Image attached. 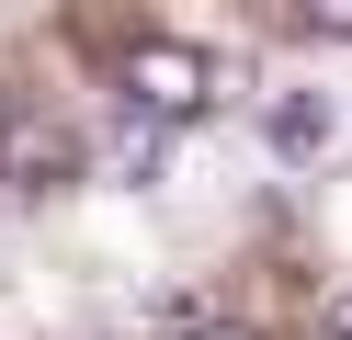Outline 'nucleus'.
Segmentation results:
<instances>
[{"instance_id":"obj_4","label":"nucleus","mask_w":352,"mask_h":340,"mask_svg":"<svg viewBox=\"0 0 352 340\" xmlns=\"http://www.w3.org/2000/svg\"><path fill=\"white\" fill-rule=\"evenodd\" d=\"M114 170H125V181H160V125H148V113H137V125H125V148H114Z\"/></svg>"},{"instance_id":"obj_5","label":"nucleus","mask_w":352,"mask_h":340,"mask_svg":"<svg viewBox=\"0 0 352 340\" xmlns=\"http://www.w3.org/2000/svg\"><path fill=\"white\" fill-rule=\"evenodd\" d=\"M307 23L318 34H352V0H307Z\"/></svg>"},{"instance_id":"obj_7","label":"nucleus","mask_w":352,"mask_h":340,"mask_svg":"<svg viewBox=\"0 0 352 340\" xmlns=\"http://www.w3.org/2000/svg\"><path fill=\"white\" fill-rule=\"evenodd\" d=\"M329 329H341V340H352V295H341V306H329Z\"/></svg>"},{"instance_id":"obj_3","label":"nucleus","mask_w":352,"mask_h":340,"mask_svg":"<svg viewBox=\"0 0 352 340\" xmlns=\"http://www.w3.org/2000/svg\"><path fill=\"white\" fill-rule=\"evenodd\" d=\"M329 125H341V113H329V91H273V102H261L273 159H318V148H329Z\"/></svg>"},{"instance_id":"obj_2","label":"nucleus","mask_w":352,"mask_h":340,"mask_svg":"<svg viewBox=\"0 0 352 340\" xmlns=\"http://www.w3.org/2000/svg\"><path fill=\"white\" fill-rule=\"evenodd\" d=\"M0 181L12 193H69L80 181V136L46 113H0Z\"/></svg>"},{"instance_id":"obj_6","label":"nucleus","mask_w":352,"mask_h":340,"mask_svg":"<svg viewBox=\"0 0 352 340\" xmlns=\"http://www.w3.org/2000/svg\"><path fill=\"white\" fill-rule=\"evenodd\" d=\"M182 340H250V329H228V317H205V329H182Z\"/></svg>"},{"instance_id":"obj_1","label":"nucleus","mask_w":352,"mask_h":340,"mask_svg":"<svg viewBox=\"0 0 352 340\" xmlns=\"http://www.w3.org/2000/svg\"><path fill=\"white\" fill-rule=\"evenodd\" d=\"M125 102H137L148 125H193V113L216 102V57L205 45H170V34H137L125 45Z\"/></svg>"}]
</instances>
